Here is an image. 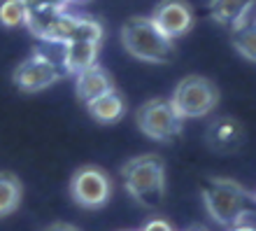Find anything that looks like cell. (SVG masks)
<instances>
[{"label":"cell","instance_id":"cell-1","mask_svg":"<svg viewBox=\"0 0 256 231\" xmlns=\"http://www.w3.org/2000/svg\"><path fill=\"white\" fill-rule=\"evenodd\" d=\"M200 196L208 215L226 229L240 224L252 212H256V191H250L228 177H210Z\"/></svg>","mask_w":256,"mask_h":231},{"label":"cell","instance_id":"cell-2","mask_svg":"<svg viewBox=\"0 0 256 231\" xmlns=\"http://www.w3.org/2000/svg\"><path fill=\"white\" fill-rule=\"evenodd\" d=\"M122 180L135 203L156 208L166 194V163L156 154H140L124 163Z\"/></svg>","mask_w":256,"mask_h":231},{"label":"cell","instance_id":"cell-3","mask_svg":"<svg viewBox=\"0 0 256 231\" xmlns=\"http://www.w3.org/2000/svg\"><path fill=\"white\" fill-rule=\"evenodd\" d=\"M122 45L128 54L144 63H170L175 42L154 26L152 17H130L122 26Z\"/></svg>","mask_w":256,"mask_h":231},{"label":"cell","instance_id":"cell-4","mask_svg":"<svg viewBox=\"0 0 256 231\" xmlns=\"http://www.w3.org/2000/svg\"><path fill=\"white\" fill-rule=\"evenodd\" d=\"M170 101L182 119H200L219 105V89L208 77L186 75L175 84Z\"/></svg>","mask_w":256,"mask_h":231},{"label":"cell","instance_id":"cell-5","mask_svg":"<svg viewBox=\"0 0 256 231\" xmlns=\"http://www.w3.org/2000/svg\"><path fill=\"white\" fill-rule=\"evenodd\" d=\"M135 124L144 136L156 143H172L182 133L184 119L180 117L170 98H152L138 108Z\"/></svg>","mask_w":256,"mask_h":231},{"label":"cell","instance_id":"cell-6","mask_svg":"<svg viewBox=\"0 0 256 231\" xmlns=\"http://www.w3.org/2000/svg\"><path fill=\"white\" fill-rule=\"evenodd\" d=\"M70 198L74 205L84 210H98L110 203L114 194V182L112 177L100 168V166H80L70 177Z\"/></svg>","mask_w":256,"mask_h":231},{"label":"cell","instance_id":"cell-7","mask_svg":"<svg viewBox=\"0 0 256 231\" xmlns=\"http://www.w3.org/2000/svg\"><path fill=\"white\" fill-rule=\"evenodd\" d=\"M58 77H61V68L47 54H42V52L24 59L12 73L14 87L19 91H24V94L44 91V89L54 87L58 82Z\"/></svg>","mask_w":256,"mask_h":231},{"label":"cell","instance_id":"cell-8","mask_svg":"<svg viewBox=\"0 0 256 231\" xmlns=\"http://www.w3.org/2000/svg\"><path fill=\"white\" fill-rule=\"evenodd\" d=\"M152 21L168 40L175 42L194 28L196 17L186 0H161L152 12Z\"/></svg>","mask_w":256,"mask_h":231},{"label":"cell","instance_id":"cell-9","mask_svg":"<svg viewBox=\"0 0 256 231\" xmlns=\"http://www.w3.org/2000/svg\"><path fill=\"white\" fill-rule=\"evenodd\" d=\"M244 143V126L236 117H216L208 126V145L219 154H233Z\"/></svg>","mask_w":256,"mask_h":231},{"label":"cell","instance_id":"cell-10","mask_svg":"<svg viewBox=\"0 0 256 231\" xmlns=\"http://www.w3.org/2000/svg\"><path fill=\"white\" fill-rule=\"evenodd\" d=\"M98 56H100V45L98 42L70 40L63 42L61 47V66L70 75H80L82 70L98 63Z\"/></svg>","mask_w":256,"mask_h":231},{"label":"cell","instance_id":"cell-11","mask_svg":"<svg viewBox=\"0 0 256 231\" xmlns=\"http://www.w3.org/2000/svg\"><path fill=\"white\" fill-rule=\"evenodd\" d=\"M114 89V82L110 77V73L105 68H100L98 63L91 66V68L82 70L77 80H74V91H77V98H80L84 105L91 101H96L98 96L108 94Z\"/></svg>","mask_w":256,"mask_h":231},{"label":"cell","instance_id":"cell-12","mask_svg":"<svg viewBox=\"0 0 256 231\" xmlns=\"http://www.w3.org/2000/svg\"><path fill=\"white\" fill-rule=\"evenodd\" d=\"M86 110L98 124H116L126 115V101L116 89H112L108 94L98 96L96 101L86 103Z\"/></svg>","mask_w":256,"mask_h":231},{"label":"cell","instance_id":"cell-13","mask_svg":"<svg viewBox=\"0 0 256 231\" xmlns=\"http://www.w3.org/2000/svg\"><path fill=\"white\" fill-rule=\"evenodd\" d=\"M252 7H254V0H212L210 12L222 26H228L233 31L247 21V14L252 12Z\"/></svg>","mask_w":256,"mask_h":231},{"label":"cell","instance_id":"cell-14","mask_svg":"<svg viewBox=\"0 0 256 231\" xmlns=\"http://www.w3.org/2000/svg\"><path fill=\"white\" fill-rule=\"evenodd\" d=\"M24 198V184L14 173L0 170V219L12 215L21 205Z\"/></svg>","mask_w":256,"mask_h":231},{"label":"cell","instance_id":"cell-15","mask_svg":"<svg viewBox=\"0 0 256 231\" xmlns=\"http://www.w3.org/2000/svg\"><path fill=\"white\" fill-rule=\"evenodd\" d=\"M233 47L240 56H244L247 61L256 63V24L254 21H244L242 26L233 28Z\"/></svg>","mask_w":256,"mask_h":231},{"label":"cell","instance_id":"cell-16","mask_svg":"<svg viewBox=\"0 0 256 231\" xmlns=\"http://www.w3.org/2000/svg\"><path fill=\"white\" fill-rule=\"evenodd\" d=\"M28 7L24 0H0V26L21 28L26 26Z\"/></svg>","mask_w":256,"mask_h":231},{"label":"cell","instance_id":"cell-17","mask_svg":"<svg viewBox=\"0 0 256 231\" xmlns=\"http://www.w3.org/2000/svg\"><path fill=\"white\" fill-rule=\"evenodd\" d=\"M28 10H66L68 0H24Z\"/></svg>","mask_w":256,"mask_h":231},{"label":"cell","instance_id":"cell-18","mask_svg":"<svg viewBox=\"0 0 256 231\" xmlns=\"http://www.w3.org/2000/svg\"><path fill=\"white\" fill-rule=\"evenodd\" d=\"M140 231H175V226L170 224L168 219L156 217V219H149V222H147L144 226H142Z\"/></svg>","mask_w":256,"mask_h":231},{"label":"cell","instance_id":"cell-19","mask_svg":"<svg viewBox=\"0 0 256 231\" xmlns=\"http://www.w3.org/2000/svg\"><path fill=\"white\" fill-rule=\"evenodd\" d=\"M47 231H80V229L72 224H52Z\"/></svg>","mask_w":256,"mask_h":231},{"label":"cell","instance_id":"cell-20","mask_svg":"<svg viewBox=\"0 0 256 231\" xmlns=\"http://www.w3.org/2000/svg\"><path fill=\"white\" fill-rule=\"evenodd\" d=\"M230 231H256V226L247 224V222H240V224H236V226H230Z\"/></svg>","mask_w":256,"mask_h":231},{"label":"cell","instance_id":"cell-21","mask_svg":"<svg viewBox=\"0 0 256 231\" xmlns=\"http://www.w3.org/2000/svg\"><path fill=\"white\" fill-rule=\"evenodd\" d=\"M68 3H88V0H68Z\"/></svg>","mask_w":256,"mask_h":231},{"label":"cell","instance_id":"cell-22","mask_svg":"<svg viewBox=\"0 0 256 231\" xmlns=\"http://www.w3.org/2000/svg\"><path fill=\"white\" fill-rule=\"evenodd\" d=\"M194 231H200V229H194Z\"/></svg>","mask_w":256,"mask_h":231},{"label":"cell","instance_id":"cell-23","mask_svg":"<svg viewBox=\"0 0 256 231\" xmlns=\"http://www.w3.org/2000/svg\"><path fill=\"white\" fill-rule=\"evenodd\" d=\"M254 24H256V17H254Z\"/></svg>","mask_w":256,"mask_h":231}]
</instances>
